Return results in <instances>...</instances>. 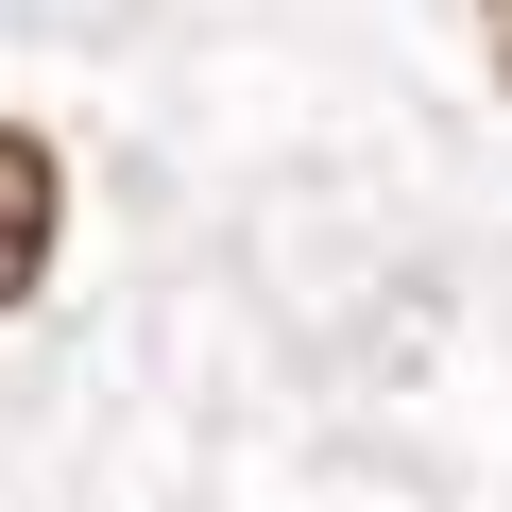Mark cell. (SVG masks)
Wrapping results in <instances>:
<instances>
[{"instance_id": "obj_1", "label": "cell", "mask_w": 512, "mask_h": 512, "mask_svg": "<svg viewBox=\"0 0 512 512\" xmlns=\"http://www.w3.org/2000/svg\"><path fill=\"white\" fill-rule=\"evenodd\" d=\"M52 239H69V171H52V137H35V120H0V308H35Z\"/></svg>"}, {"instance_id": "obj_2", "label": "cell", "mask_w": 512, "mask_h": 512, "mask_svg": "<svg viewBox=\"0 0 512 512\" xmlns=\"http://www.w3.org/2000/svg\"><path fill=\"white\" fill-rule=\"evenodd\" d=\"M478 52H495V86H512V0H495V18H478Z\"/></svg>"}]
</instances>
